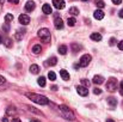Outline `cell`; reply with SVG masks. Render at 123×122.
<instances>
[{
	"mask_svg": "<svg viewBox=\"0 0 123 122\" xmlns=\"http://www.w3.org/2000/svg\"><path fill=\"white\" fill-rule=\"evenodd\" d=\"M25 96L31 99L32 102L37 103V104H41V105H45L49 103V99L45 97V96H42V95H37V93H34V92H26Z\"/></svg>",
	"mask_w": 123,
	"mask_h": 122,
	"instance_id": "6da1fadb",
	"label": "cell"
},
{
	"mask_svg": "<svg viewBox=\"0 0 123 122\" xmlns=\"http://www.w3.org/2000/svg\"><path fill=\"white\" fill-rule=\"evenodd\" d=\"M59 109H60V113H61V115H62V117H63V119L69 120V121H73V120L75 119V116H74L73 111H72L68 107H66V105H60V107H59Z\"/></svg>",
	"mask_w": 123,
	"mask_h": 122,
	"instance_id": "7a4b0ae2",
	"label": "cell"
},
{
	"mask_svg": "<svg viewBox=\"0 0 123 122\" xmlns=\"http://www.w3.org/2000/svg\"><path fill=\"white\" fill-rule=\"evenodd\" d=\"M37 35H38V37H40L43 42H47V43H48V42L50 41V31H49L48 29H45V28L40 29L38 32H37Z\"/></svg>",
	"mask_w": 123,
	"mask_h": 122,
	"instance_id": "3957f363",
	"label": "cell"
},
{
	"mask_svg": "<svg viewBox=\"0 0 123 122\" xmlns=\"http://www.w3.org/2000/svg\"><path fill=\"white\" fill-rule=\"evenodd\" d=\"M117 85H118V83L115 78H110L106 83V90L110 91V92H114V91L117 90Z\"/></svg>",
	"mask_w": 123,
	"mask_h": 122,
	"instance_id": "277c9868",
	"label": "cell"
},
{
	"mask_svg": "<svg viewBox=\"0 0 123 122\" xmlns=\"http://www.w3.org/2000/svg\"><path fill=\"white\" fill-rule=\"evenodd\" d=\"M91 60H92L91 55H88V54H85V55H82L81 58H80V61H79V65H80V67H86V66H88V64L91 62Z\"/></svg>",
	"mask_w": 123,
	"mask_h": 122,
	"instance_id": "5b68a950",
	"label": "cell"
},
{
	"mask_svg": "<svg viewBox=\"0 0 123 122\" xmlns=\"http://www.w3.org/2000/svg\"><path fill=\"white\" fill-rule=\"evenodd\" d=\"M77 92H78L80 96H82V97H85V96L88 95V90H87V87H85V86H82V85L77 87Z\"/></svg>",
	"mask_w": 123,
	"mask_h": 122,
	"instance_id": "8992f818",
	"label": "cell"
},
{
	"mask_svg": "<svg viewBox=\"0 0 123 122\" xmlns=\"http://www.w3.org/2000/svg\"><path fill=\"white\" fill-rule=\"evenodd\" d=\"M19 23H22L23 25H28L30 23V17L26 14H20L19 16Z\"/></svg>",
	"mask_w": 123,
	"mask_h": 122,
	"instance_id": "52a82bcc",
	"label": "cell"
},
{
	"mask_svg": "<svg viewBox=\"0 0 123 122\" xmlns=\"http://www.w3.org/2000/svg\"><path fill=\"white\" fill-rule=\"evenodd\" d=\"M54 26H55V29H57V30H60V29L63 28V22H62V19H61L60 17H56V18H55V20H54Z\"/></svg>",
	"mask_w": 123,
	"mask_h": 122,
	"instance_id": "ba28073f",
	"label": "cell"
},
{
	"mask_svg": "<svg viewBox=\"0 0 123 122\" xmlns=\"http://www.w3.org/2000/svg\"><path fill=\"white\" fill-rule=\"evenodd\" d=\"M53 4L57 10H62L65 7V0H53Z\"/></svg>",
	"mask_w": 123,
	"mask_h": 122,
	"instance_id": "9c48e42d",
	"label": "cell"
},
{
	"mask_svg": "<svg viewBox=\"0 0 123 122\" xmlns=\"http://www.w3.org/2000/svg\"><path fill=\"white\" fill-rule=\"evenodd\" d=\"M93 17H94L96 19L100 20V19H103V18H104V12H103L102 10H96V11H94V13H93Z\"/></svg>",
	"mask_w": 123,
	"mask_h": 122,
	"instance_id": "30bf717a",
	"label": "cell"
},
{
	"mask_svg": "<svg viewBox=\"0 0 123 122\" xmlns=\"http://www.w3.org/2000/svg\"><path fill=\"white\" fill-rule=\"evenodd\" d=\"M42 11H43V13H45V14H50V13L53 12L50 5H48V4H44V5L42 6Z\"/></svg>",
	"mask_w": 123,
	"mask_h": 122,
	"instance_id": "8fae6325",
	"label": "cell"
},
{
	"mask_svg": "<svg viewBox=\"0 0 123 122\" xmlns=\"http://www.w3.org/2000/svg\"><path fill=\"white\" fill-rule=\"evenodd\" d=\"M35 2L34 1H28L26 4H25V10L26 11H34L35 10Z\"/></svg>",
	"mask_w": 123,
	"mask_h": 122,
	"instance_id": "7c38bea8",
	"label": "cell"
},
{
	"mask_svg": "<svg viewBox=\"0 0 123 122\" xmlns=\"http://www.w3.org/2000/svg\"><path fill=\"white\" fill-rule=\"evenodd\" d=\"M92 81H93L94 84H97V85H100V84H103V83H104V78H103L102 76H94Z\"/></svg>",
	"mask_w": 123,
	"mask_h": 122,
	"instance_id": "4fadbf2b",
	"label": "cell"
},
{
	"mask_svg": "<svg viewBox=\"0 0 123 122\" xmlns=\"http://www.w3.org/2000/svg\"><path fill=\"white\" fill-rule=\"evenodd\" d=\"M60 76L63 80H69V73L66 71V70H61L60 71Z\"/></svg>",
	"mask_w": 123,
	"mask_h": 122,
	"instance_id": "5bb4252c",
	"label": "cell"
},
{
	"mask_svg": "<svg viewBox=\"0 0 123 122\" xmlns=\"http://www.w3.org/2000/svg\"><path fill=\"white\" fill-rule=\"evenodd\" d=\"M91 40L93 41H102V35L100 34H98V32H93V34H91Z\"/></svg>",
	"mask_w": 123,
	"mask_h": 122,
	"instance_id": "9a60e30c",
	"label": "cell"
},
{
	"mask_svg": "<svg viewBox=\"0 0 123 122\" xmlns=\"http://www.w3.org/2000/svg\"><path fill=\"white\" fill-rule=\"evenodd\" d=\"M108 103L111 105V108H115L117 105V99L114 97H110V98H108Z\"/></svg>",
	"mask_w": 123,
	"mask_h": 122,
	"instance_id": "2e32d148",
	"label": "cell"
},
{
	"mask_svg": "<svg viewBox=\"0 0 123 122\" xmlns=\"http://www.w3.org/2000/svg\"><path fill=\"white\" fill-rule=\"evenodd\" d=\"M57 64V59L55 58V56H53V58H50L48 61H47V65H49V66H55Z\"/></svg>",
	"mask_w": 123,
	"mask_h": 122,
	"instance_id": "e0dca14e",
	"label": "cell"
},
{
	"mask_svg": "<svg viewBox=\"0 0 123 122\" xmlns=\"http://www.w3.org/2000/svg\"><path fill=\"white\" fill-rule=\"evenodd\" d=\"M38 71H40V67H38L37 65H31V66H30V72H31L32 74H37Z\"/></svg>",
	"mask_w": 123,
	"mask_h": 122,
	"instance_id": "ac0fdd59",
	"label": "cell"
},
{
	"mask_svg": "<svg viewBox=\"0 0 123 122\" xmlns=\"http://www.w3.org/2000/svg\"><path fill=\"white\" fill-rule=\"evenodd\" d=\"M41 50H42V48H41L40 44H36V45L32 47V51H34V54H40Z\"/></svg>",
	"mask_w": 123,
	"mask_h": 122,
	"instance_id": "d6986e66",
	"label": "cell"
},
{
	"mask_svg": "<svg viewBox=\"0 0 123 122\" xmlns=\"http://www.w3.org/2000/svg\"><path fill=\"white\" fill-rule=\"evenodd\" d=\"M59 53H60L61 55H65V54L67 53V47H66V45H63V44H62V45H60V47H59Z\"/></svg>",
	"mask_w": 123,
	"mask_h": 122,
	"instance_id": "ffe728a7",
	"label": "cell"
},
{
	"mask_svg": "<svg viewBox=\"0 0 123 122\" xmlns=\"http://www.w3.org/2000/svg\"><path fill=\"white\" fill-rule=\"evenodd\" d=\"M75 23H77V20H75L74 17H71V18H68V20H67V24H68L69 26H74Z\"/></svg>",
	"mask_w": 123,
	"mask_h": 122,
	"instance_id": "44dd1931",
	"label": "cell"
},
{
	"mask_svg": "<svg viewBox=\"0 0 123 122\" xmlns=\"http://www.w3.org/2000/svg\"><path fill=\"white\" fill-rule=\"evenodd\" d=\"M69 13L73 14V16H78V14H79V10H78L77 7H71V8H69Z\"/></svg>",
	"mask_w": 123,
	"mask_h": 122,
	"instance_id": "7402d4cb",
	"label": "cell"
},
{
	"mask_svg": "<svg viewBox=\"0 0 123 122\" xmlns=\"http://www.w3.org/2000/svg\"><path fill=\"white\" fill-rule=\"evenodd\" d=\"M72 49H73L74 53H77V51H79V50L81 49V47H80L79 44H77V43H72Z\"/></svg>",
	"mask_w": 123,
	"mask_h": 122,
	"instance_id": "603a6c76",
	"label": "cell"
},
{
	"mask_svg": "<svg viewBox=\"0 0 123 122\" xmlns=\"http://www.w3.org/2000/svg\"><path fill=\"white\" fill-rule=\"evenodd\" d=\"M37 83H38V85L42 86V87H43V86H45V78H44V77L38 78V79H37Z\"/></svg>",
	"mask_w": 123,
	"mask_h": 122,
	"instance_id": "cb8c5ba5",
	"label": "cell"
},
{
	"mask_svg": "<svg viewBox=\"0 0 123 122\" xmlns=\"http://www.w3.org/2000/svg\"><path fill=\"white\" fill-rule=\"evenodd\" d=\"M48 78H49L50 80H55V79H56V74H55L53 71H49V73H48Z\"/></svg>",
	"mask_w": 123,
	"mask_h": 122,
	"instance_id": "d4e9b609",
	"label": "cell"
},
{
	"mask_svg": "<svg viewBox=\"0 0 123 122\" xmlns=\"http://www.w3.org/2000/svg\"><path fill=\"white\" fill-rule=\"evenodd\" d=\"M6 113H7L8 115H12V114H16V109H14L13 107H8V108H7V110H6Z\"/></svg>",
	"mask_w": 123,
	"mask_h": 122,
	"instance_id": "484cf974",
	"label": "cell"
},
{
	"mask_svg": "<svg viewBox=\"0 0 123 122\" xmlns=\"http://www.w3.org/2000/svg\"><path fill=\"white\" fill-rule=\"evenodd\" d=\"M5 20H6V22H12V20H13V14L7 13V14L5 16Z\"/></svg>",
	"mask_w": 123,
	"mask_h": 122,
	"instance_id": "4316f807",
	"label": "cell"
},
{
	"mask_svg": "<svg viewBox=\"0 0 123 122\" xmlns=\"http://www.w3.org/2000/svg\"><path fill=\"white\" fill-rule=\"evenodd\" d=\"M96 5H97V7L103 8V7L105 6V2H104V1H102V0H99V1H96Z\"/></svg>",
	"mask_w": 123,
	"mask_h": 122,
	"instance_id": "83f0119b",
	"label": "cell"
},
{
	"mask_svg": "<svg viewBox=\"0 0 123 122\" xmlns=\"http://www.w3.org/2000/svg\"><path fill=\"white\" fill-rule=\"evenodd\" d=\"M81 84H82V86H85V87H90V81L87 80V79H81Z\"/></svg>",
	"mask_w": 123,
	"mask_h": 122,
	"instance_id": "f1b7e54d",
	"label": "cell"
},
{
	"mask_svg": "<svg viewBox=\"0 0 123 122\" xmlns=\"http://www.w3.org/2000/svg\"><path fill=\"white\" fill-rule=\"evenodd\" d=\"M93 93H94V95H100V93H102V90H100L99 87H94V89H93Z\"/></svg>",
	"mask_w": 123,
	"mask_h": 122,
	"instance_id": "f546056e",
	"label": "cell"
},
{
	"mask_svg": "<svg viewBox=\"0 0 123 122\" xmlns=\"http://www.w3.org/2000/svg\"><path fill=\"white\" fill-rule=\"evenodd\" d=\"M112 2H114L115 5H121V4H122V0H112Z\"/></svg>",
	"mask_w": 123,
	"mask_h": 122,
	"instance_id": "4dcf8cb0",
	"label": "cell"
},
{
	"mask_svg": "<svg viewBox=\"0 0 123 122\" xmlns=\"http://www.w3.org/2000/svg\"><path fill=\"white\" fill-rule=\"evenodd\" d=\"M118 49H120V50H123V41H121V42L118 43Z\"/></svg>",
	"mask_w": 123,
	"mask_h": 122,
	"instance_id": "1f68e13d",
	"label": "cell"
},
{
	"mask_svg": "<svg viewBox=\"0 0 123 122\" xmlns=\"http://www.w3.org/2000/svg\"><path fill=\"white\" fill-rule=\"evenodd\" d=\"M5 81H6V79H5L2 76H0V85H1V84H4Z\"/></svg>",
	"mask_w": 123,
	"mask_h": 122,
	"instance_id": "d6a6232c",
	"label": "cell"
},
{
	"mask_svg": "<svg viewBox=\"0 0 123 122\" xmlns=\"http://www.w3.org/2000/svg\"><path fill=\"white\" fill-rule=\"evenodd\" d=\"M115 42H116L115 39H111V40H110V45H114V44H115Z\"/></svg>",
	"mask_w": 123,
	"mask_h": 122,
	"instance_id": "836d02e7",
	"label": "cell"
},
{
	"mask_svg": "<svg viewBox=\"0 0 123 122\" xmlns=\"http://www.w3.org/2000/svg\"><path fill=\"white\" fill-rule=\"evenodd\" d=\"M8 2H13V4H18L19 0H8Z\"/></svg>",
	"mask_w": 123,
	"mask_h": 122,
	"instance_id": "e575fe53",
	"label": "cell"
},
{
	"mask_svg": "<svg viewBox=\"0 0 123 122\" xmlns=\"http://www.w3.org/2000/svg\"><path fill=\"white\" fill-rule=\"evenodd\" d=\"M6 45L7 47H11V41L10 40H6Z\"/></svg>",
	"mask_w": 123,
	"mask_h": 122,
	"instance_id": "d590c367",
	"label": "cell"
},
{
	"mask_svg": "<svg viewBox=\"0 0 123 122\" xmlns=\"http://www.w3.org/2000/svg\"><path fill=\"white\" fill-rule=\"evenodd\" d=\"M118 16H120L121 18H123V10H121V11L118 12Z\"/></svg>",
	"mask_w": 123,
	"mask_h": 122,
	"instance_id": "8d00e7d4",
	"label": "cell"
},
{
	"mask_svg": "<svg viewBox=\"0 0 123 122\" xmlns=\"http://www.w3.org/2000/svg\"><path fill=\"white\" fill-rule=\"evenodd\" d=\"M12 122H22V121H20V119H13Z\"/></svg>",
	"mask_w": 123,
	"mask_h": 122,
	"instance_id": "74e56055",
	"label": "cell"
},
{
	"mask_svg": "<svg viewBox=\"0 0 123 122\" xmlns=\"http://www.w3.org/2000/svg\"><path fill=\"white\" fill-rule=\"evenodd\" d=\"M79 67H80V65H74V68H77V70H78Z\"/></svg>",
	"mask_w": 123,
	"mask_h": 122,
	"instance_id": "f35d334b",
	"label": "cell"
},
{
	"mask_svg": "<svg viewBox=\"0 0 123 122\" xmlns=\"http://www.w3.org/2000/svg\"><path fill=\"white\" fill-rule=\"evenodd\" d=\"M2 122H8V120H7L6 117H4V119H2Z\"/></svg>",
	"mask_w": 123,
	"mask_h": 122,
	"instance_id": "ab89813d",
	"label": "cell"
},
{
	"mask_svg": "<svg viewBox=\"0 0 123 122\" xmlns=\"http://www.w3.org/2000/svg\"><path fill=\"white\" fill-rule=\"evenodd\" d=\"M106 122H115V121H114V120H111V119H108V121Z\"/></svg>",
	"mask_w": 123,
	"mask_h": 122,
	"instance_id": "60d3db41",
	"label": "cell"
},
{
	"mask_svg": "<svg viewBox=\"0 0 123 122\" xmlns=\"http://www.w3.org/2000/svg\"><path fill=\"white\" fill-rule=\"evenodd\" d=\"M30 122H41V121H37V120H31Z\"/></svg>",
	"mask_w": 123,
	"mask_h": 122,
	"instance_id": "b9f144b4",
	"label": "cell"
},
{
	"mask_svg": "<svg viewBox=\"0 0 123 122\" xmlns=\"http://www.w3.org/2000/svg\"><path fill=\"white\" fill-rule=\"evenodd\" d=\"M121 89H123V80L121 81Z\"/></svg>",
	"mask_w": 123,
	"mask_h": 122,
	"instance_id": "7bdbcfd3",
	"label": "cell"
},
{
	"mask_svg": "<svg viewBox=\"0 0 123 122\" xmlns=\"http://www.w3.org/2000/svg\"><path fill=\"white\" fill-rule=\"evenodd\" d=\"M121 95L123 96V89H121Z\"/></svg>",
	"mask_w": 123,
	"mask_h": 122,
	"instance_id": "ee69618b",
	"label": "cell"
},
{
	"mask_svg": "<svg viewBox=\"0 0 123 122\" xmlns=\"http://www.w3.org/2000/svg\"><path fill=\"white\" fill-rule=\"evenodd\" d=\"M0 43H2V39H1V36H0Z\"/></svg>",
	"mask_w": 123,
	"mask_h": 122,
	"instance_id": "f6af8a7d",
	"label": "cell"
},
{
	"mask_svg": "<svg viewBox=\"0 0 123 122\" xmlns=\"http://www.w3.org/2000/svg\"><path fill=\"white\" fill-rule=\"evenodd\" d=\"M81 1H87V0H81Z\"/></svg>",
	"mask_w": 123,
	"mask_h": 122,
	"instance_id": "bcb514c9",
	"label": "cell"
},
{
	"mask_svg": "<svg viewBox=\"0 0 123 122\" xmlns=\"http://www.w3.org/2000/svg\"><path fill=\"white\" fill-rule=\"evenodd\" d=\"M94 1H99V0H94Z\"/></svg>",
	"mask_w": 123,
	"mask_h": 122,
	"instance_id": "7dc6e473",
	"label": "cell"
}]
</instances>
